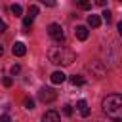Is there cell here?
I'll use <instances>...</instances> for the list:
<instances>
[{"mask_svg":"<svg viewBox=\"0 0 122 122\" xmlns=\"http://www.w3.org/2000/svg\"><path fill=\"white\" fill-rule=\"evenodd\" d=\"M97 6H107V0H95Z\"/></svg>","mask_w":122,"mask_h":122,"instance_id":"cell-25","label":"cell"},{"mask_svg":"<svg viewBox=\"0 0 122 122\" xmlns=\"http://www.w3.org/2000/svg\"><path fill=\"white\" fill-rule=\"evenodd\" d=\"M0 120H2V122H8V120H10V114H2Z\"/></svg>","mask_w":122,"mask_h":122,"instance_id":"cell-24","label":"cell"},{"mask_svg":"<svg viewBox=\"0 0 122 122\" xmlns=\"http://www.w3.org/2000/svg\"><path fill=\"white\" fill-rule=\"evenodd\" d=\"M88 34H90V30H88V27H76V30H74V36L78 38V40H86L88 38Z\"/></svg>","mask_w":122,"mask_h":122,"instance_id":"cell-7","label":"cell"},{"mask_svg":"<svg viewBox=\"0 0 122 122\" xmlns=\"http://www.w3.org/2000/svg\"><path fill=\"white\" fill-rule=\"evenodd\" d=\"M88 25H90L92 29H97V27L101 25V17H99V15H93V13L88 15Z\"/></svg>","mask_w":122,"mask_h":122,"instance_id":"cell-10","label":"cell"},{"mask_svg":"<svg viewBox=\"0 0 122 122\" xmlns=\"http://www.w3.org/2000/svg\"><path fill=\"white\" fill-rule=\"evenodd\" d=\"M19 71H21V67L15 63V65H11V69H10V72H11V76H15V74H19Z\"/></svg>","mask_w":122,"mask_h":122,"instance_id":"cell-19","label":"cell"},{"mask_svg":"<svg viewBox=\"0 0 122 122\" xmlns=\"http://www.w3.org/2000/svg\"><path fill=\"white\" fill-rule=\"evenodd\" d=\"M59 118H61V114H59V112H55V111H48V112H44V116H42V120H44V122H50V120L57 122Z\"/></svg>","mask_w":122,"mask_h":122,"instance_id":"cell-8","label":"cell"},{"mask_svg":"<svg viewBox=\"0 0 122 122\" xmlns=\"http://www.w3.org/2000/svg\"><path fill=\"white\" fill-rule=\"evenodd\" d=\"M38 2H42V4L48 6V8H53V6H55V0H38Z\"/></svg>","mask_w":122,"mask_h":122,"instance_id":"cell-22","label":"cell"},{"mask_svg":"<svg viewBox=\"0 0 122 122\" xmlns=\"http://www.w3.org/2000/svg\"><path fill=\"white\" fill-rule=\"evenodd\" d=\"M2 84H4V86H6V88H10V86H11V84H13V78H11V76H6V78H4V80H2Z\"/></svg>","mask_w":122,"mask_h":122,"instance_id":"cell-21","label":"cell"},{"mask_svg":"<svg viewBox=\"0 0 122 122\" xmlns=\"http://www.w3.org/2000/svg\"><path fill=\"white\" fill-rule=\"evenodd\" d=\"M48 34H50V38L51 40H55V42H65V32H63V27L61 25H57V23H51L50 27H48Z\"/></svg>","mask_w":122,"mask_h":122,"instance_id":"cell-3","label":"cell"},{"mask_svg":"<svg viewBox=\"0 0 122 122\" xmlns=\"http://www.w3.org/2000/svg\"><path fill=\"white\" fill-rule=\"evenodd\" d=\"M10 11H11L15 17H19V15L23 13V8H21L19 4H11V6H10Z\"/></svg>","mask_w":122,"mask_h":122,"instance_id":"cell-14","label":"cell"},{"mask_svg":"<svg viewBox=\"0 0 122 122\" xmlns=\"http://www.w3.org/2000/svg\"><path fill=\"white\" fill-rule=\"evenodd\" d=\"M50 80H51L53 84H63V82L67 80V74H65L63 71H53L51 76H50Z\"/></svg>","mask_w":122,"mask_h":122,"instance_id":"cell-5","label":"cell"},{"mask_svg":"<svg viewBox=\"0 0 122 122\" xmlns=\"http://www.w3.org/2000/svg\"><path fill=\"white\" fill-rule=\"evenodd\" d=\"M6 29H8V25H6V21H4L2 17H0V32H4Z\"/></svg>","mask_w":122,"mask_h":122,"instance_id":"cell-23","label":"cell"},{"mask_svg":"<svg viewBox=\"0 0 122 122\" xmlns=\"http://www.w3.org/2000/svg\"><path fill=\"white\" fill-rule=\"evenodd\" d=\"M76 6H78L80 10H86V11L92 10V2H90V0H76Z\"/></svg>","mask_w":122,"mask_h":122,"instance_id":"cell-13","label":"cell"},{"mask_svg":"<svg viewBox=\"0 0 122 122\" xmlns=\"http://www.w3.org/2000/svg\"><path fill=\"white\" fill-rule=\"evenodd\" d=\"M103 19H105V23H111L112 21V13H111V10H103Z\"/></svg>","mask_w":122,"mask_h":122,"instance_id":"cell-18","label":"cell"},{"mask_svg":"<svg viewBox=\"0 0 122 122\" xmlns=\"http://www.w3.org/2000/svg\"><path fill=\"white\" fill-rule=\"evenodd\" d=\"M103 112L109 114L111 118H120L122 116V97L118 93H111L103 99Z\"/></svg>","mask_w":122,"mask_h":122,"instance_id":"cell-2","label":"cell"},{"mask_svg":"<svg viewBox=\"0 0 122 122\" xmlns=\"http://www.w3.org/2000/svg\"><path fill=\"white\" fill-rule=\"evenodd\" d=\"M48 57H50V61H51L53 65L69 67V65H72V61L76 59V53H74L72 50L65 48V46H53V48H50Z\"/></svg>","mask_w":122,"mask_h":122,"instance_id":"cell-1","label":"cell"},{"mask_svg":"<svg viewBox=\"0 0 122 122\" xmlns=\"http://www.w3.org/2000/svg\"><path fill=\"white\" fill-rule=\"evenodd\" d=\"M76 107H78V111H80V114L86 118V116H90V109H88V103L84 101V99H80L78 103H76Z\"/></svg>","mask_w":122,"mask_h":122,"instance_id":"cell-9","label":"cell"},{"mask_svg":"<svg viewBox=\"0 0 122 122\" xmlns=\"http://www.w3.org/2000/svg\"><path fill=\"white\" fill-rule=\"evenodd\" d=\"M11 51H13V55L23 57V55L27 53V46H25L23 42H15V44H13V48H11Z\"/></svg>","mask_w":122,"mask_h":122,"instance_id":"cell-6","label":"cell"},{"mask_svg":"<svg viewBox=\"0 0 122 122\" xmlns=\"http://www.w3.org/2000/svg\"><path fill=\"white\" fill-rule=\"evenodd\" d=\"M23 105H25V109H29V111H32L34 109V101H32V97H23Z\"/></svg>","mask_w":122,"mask_h":122,"instance_id":"cell-16","label":"cell"},{"mask_svg":"<svg viewBox=\"0 0 122 122\" xmlns=\"http://www.w3.org/2000/svg\"><path fill=\"white\" fill-rule=\"evenodd\" d=\"M63 114H65V116H72V107H71V105H65V107H63Z\"/></svg>","mask_w":122,"mask_h":122,"instance_id":"cell-20","label":"cell"},{"mask_svg":"<svg viewBox=\"0 0 122 122\" xmlns=\"http://www.w3.org/2000/svg\"><path fill=\"white\" fill-rule=\"evenodd\" d=\"M38 99L42 101V103H51V101H55L57 99V92L53 90V88H40V92H38Z\"/></svg>","mask_w":122,"mask_h":122,"instance_id":"cell-4","label":"cell"},{"mask_svg":"<svg viewBox=\"0 0 122 122\" xmlns=\"http://www.w3.org/2000/svg\"><path fill=\"white\" fill-rule=\"evenodd\" d=\"M2 53H4V46L0 44V55H2Z\"/></svg>","mask_w":122,"mask_h":122,"instance_id":"cell-26","label":"cell"},{"mask_svg":"<svg viewBox=\"0 0 122 122\" xmlns=\"http://www.w3.org/2000/svg\"><path fill=\"white\" fill-rule=\"evenodd\" d=\"M32 21H34V19H32V17H29V15L23 19V30H25V32H29V30L32 29Z\"/></svg>","mask_w":122,"mask_h":122,"instance_id":"cell-11","label":"cell"},{"mask_svg":"<svg viewBox=\"0 0 122 122\" xmlns=\"http://www.w3.org/2000/svg\"><path fill=\"white\" fill-rule=\"evenodd\" d=\"M71 84H72V86H82V84H84V76H80V74L71 76Z\"/></svg>","mask_w":122,"mask_h":122,"instance_id":"cell-15","label":"cell"},{"mask_svg":"<svg viewBox=\"0 0 122 122\" xmlns=\"http://www.w3.org/2000/svg\"><path fill=\"white\" fill-rule=\"evenodd\" d=\"M36 15H38V6H36V4H30V6H29V17L34 19Z\"/></svg>","mask_w":122,"mask_h":122,"instance_id":"cell-17","label":"cell"},{"mask_svg":"<svg viewBox=\"0 0 122 122\" xmlns=\"http://www.w3.org/2000/svg\"><path fill=\"white\" fill-rule=\"evenodd\" d=\"M90 71H97V78H101V76L105 74V69L99 67V63H92V65H90Z\"/></svg>","mask_w":122,"mask_h":122,"instance_id":"cell-12","label":"cell"}]
</instances>
